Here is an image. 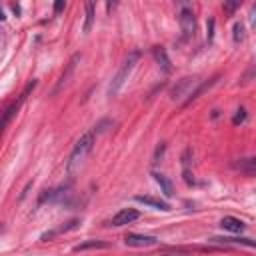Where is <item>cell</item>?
<instances>
[{
  "instance_id": "4",
  "label": "cell",
  "mask_w": 256,
  "mask_h": 256,
  "mask_svg": "<svg viewBox=\"0 0 256 256\" xmlns=\"http://www.w3.org/2000/svg\"><path fill=\"white\" fill-rule=\"evenodd\" d=\"M200 86V80L196 78V76H188V78H182V80H178L174 86H172V90H170V98H172L174 102H182L184 100V104H188V100H190V96L194 94V90Z\"/></svg>"
},
{
  "instance_id": "9",
  "label": "cell",
  "mask_w": 256,
  "mask_h": 256,
  "mask_svg": "<svg viewBox=\"0 0 256 256\" xmlns=\"http://www.w3.org/2000/svg\"><path fill=\"white\" fill-rule=\"evenodd\" d=\"M152 56H154L156 64L160 66V70H162L164 74L172 72V64H170V58H168V54H166V50H164L162 46H154V48H152Z\"/></svg>"
},
{
  "instance_id": "12",
  "label": "cell",
  "mask_w": 256,
  "mask_h": 256,
  "mask_svg": "<svg viewBox=\"0 0 256 256\" xmlns=\"http://www.w3.org/2000/svg\"><path fill=\"white\" fill-rule=\"evenodd\" d=\"M152 176H154V180H156V184L160 186V190H162V194L166 196V198H170L174 194V186H172V182H170L164 174H160V172H152Z\"/></svg>"
},
{
  "instance_id": "5",
  "label": "cell",
  "mask_w": 256,
  "mask_h": 256,
  "mask_svg": "<svg viewBox=\"0 0 256 256\" xmlns=\"http://www.w3.org/2000/svg\"><path fill=\"white\" fill-rule=\"evenodd\" d=\"M36 84H38V80L36 78H32L28 84H26V86H24V90H22V94H20L10 106H6V110H4V116H2V126H8V122H10V118L20 110V106H22L24 102H26V98H28V94L36 88Z\"/></svg>"
},
{
  "instance_id": "15",
  "label": "cell",
  "mask_w": 256,
  "mask_h": 256,
  "mask_svg": "<svg viewBox=\"0 0 256 256\" xmlns=\"http://www.w3.org/2000/svg\"><path fill=\"white\" fill-rule=\"evenodd\" d=\"M236 168H240L242 172H248V174H256V156L240 158V160L236 162Z\"/></svg>"
},
{
  "instance_id": "19",
  "label": "cell",
  "mask_w": 256,
  "mask_h": 256,
  "mask_svg": "<svg viewBox=\"0 0 256 256\" xmlns=\"http://www.w3.org/2000/svg\"><path fill=\"white\" fill-rule=\"evenodd\" d=\"M244 120H246V110H244V108H238L236 114H234V118H232V122L238 126V124H242Z\"/></svg>"
},
{
  "instance_id": "21",
  "label": "cell",
  "mask_w": 256,
  "mask_h": 256,
  "mask_svg": "<svg viewBox=\"0 0 256 256\" xmlns=\"http://www.w3.org/2000/svg\"><path fill=\"white\" fill-rule=\"evenodd\" d=\"M164 150H166V144H164V142H160V144L156 146V152H154V162H160V158H162Z\"/></svg>"
},
{
  "instance_id": "20",
  "label": "cell",
  "mask_w": 256,
  "mask_h": 256,
  "mask_svg": "<svg viewBox=\"0 0 256 256\" xmlns=\"http://www.w3.org/2000/svg\"><path fill=\"white\" fill-rule=\"evenodd\" d=\"M212 36H214V18H210L206 24V40L212 42Z\"/></svg>"
},
{
  "instance_id": "8",
  "label": "cell",
  "mask_w": 256,
  "mask_h": 256,
  "mask_svg": "<svg viewBox=\"0 0 256 256\" xmlns=\"http://www.w3.org/2000/svg\"><path fill=\"white\" fill-rule=\"evenodd\" d=\"M78 60H80V54H72V58H70V60H68V64H66V68H64V72L60 74V78H58V82H56V86H54L52 94L60 92V90L68 84V80H70V76H72V72H74V68H76Z\"/></svg>"
},
{
  "instance_id": "25",
  "label": "cell",
  "mask_w": 256,
  "mask_h": 256,
  "mask_svg": "<svg viewBox=\"0 0 256 256\" xmlns=\"http://www.w3.org/2000/svg\"><path fill=\"white\" fill-rule=\"evenodd\" d=\"M190 162V148H186V150H184V154H182V164L186 166Z\"/></svg>"
},
{
  "instance_id": "3",
  "label": "cell",
  "mask_w": 256,
  "mask_h": 256,
  "mask_svg": "<svg viewBox=\"0 0 256 256\" xmlns=\"http://www.w3.org/2000/svg\"><path fill=\"white\" fill-rule=\"evenodd\" d=\"M174 2H176V8H178V24H180L182 36L184 38L194 36V32H196V16H194V10H192L190 0H174Z\"/></svg>"
},
{
  "instance_id": "2",
  "label": "cell",
  "mask_w": 256,
  "mask_h": 256,
  "mask_svg": "<svg viewBox=\"0 0 256 256\" xmlns=\"http://www.w3.org/2000/svg\"><path fill=\"white\" fill-rule=\"evenodd\" d=\"M140 60V50H132V52H128V56L124 58V62L120 64V68L118 72L114 74V78L110 80V86H108V94L110 96H116L120 92V88L124 86V82L128 80V76H130V72L134 70L136 66V62Z\"/></svg>"
},
{
  "instance_id": "6",
  "label": "cell",
  "mask_w": 256,
  "mask_h": 256,
  "mask_svg": "<svg viewBox=\"0 0 256 256\" xmlns=\"http://www.w3.org/2000/svg\"><path fill=\"white\" fill-rule=\"evenodd\" d=\"M158 242L156 236H148V234H136V232H128L124 236L126 246H134V248H144V246H154Z\"/></svg>"
},
{
  "instance_id": "11",
  "label": "cell",
  "mask_w": 256,
  "mask_h": 256,
  "mask_svg": "<svg viewBox=\"0 0 256 256\" xmlns=\"http://www.w3.org/2000/svg\"><path fill=\"white\" fill-rule=\"evenodd\" d=\"M220 226L224 230H228V232H234V234H238V232L244 230V222L240 218H236V216H224L220 220Z\"/></svg>"
},
{
  "instance_id": "26",
  "label": "cell",
  "mask_w": 256,
  "mask_h": 256,
  "mask_svg": "<svg viewBox=\"0 0 256 256\" xmlns=\"http://www.w3.org/2000/svg\"><path fill=\"white\" fill-rule=\"evenodd\" d=\"M192 174H190V170H184V180H186V184H194V178H190Z\"/></svg>"
},
{
  "instance_id": "17",
  "label": "cell",
  "mask_w": 256,
  "mask_h": 256,
  "mask_svg": "<svg viewBox=\"0 0 256 256\" xmlns=\"http://www.w3.org/2000/svg\"><path fill=\"white\" fill-rule=\"evenodd\" d=\"M242 4V0H224V4H222V10L226 16H232L234 12L238 10V6Z\"/></svg>"
},
{
  "instance_id": "14",
  "label": "cell",
  "mask_w": 256,
  "mask_h": 256,
  "mask_svg": "<svg viewBox=\"0 0 256 256\" xmlns=\"http://www.w3.org/2000/svg\"><path fill=\"white\" fill-rule=\"evenodd\" d=\"M94 248H110L108 242H104V240H86V242H82L78 246H74V252H84V250H94Z\"/></svg>"
},
{
  "instance_id": "7",
  "label": "cell",
  "mask_w": 256,
  "mask_h": 256,
  "mask_svg": "<svg viewBox=\"0 0 256 256\" xmlns=\"http://www.w3.org/2000/svg\"><path fill=\"white\" fill-rule=\"evenodd\" d=\"M138 218H140V212L138 210H134V208H122V210H118L116 214L110 218L108 226H124V224H130V222H134Z\"/></svg>"
},
{
  "instance_id": "22",
  "label": "cell",
  "mask_w": 256,
  "mask_h": 256,
  "mask_svg": "<svg viewBox=\"0 0 256 256\" xmlns=\"http://www.w3.org/2000/svg\"><path fill=\"white\" fill-rule=\"evenodd\" d=\"M66 6V0H54V14H60Z\"/></svg>"
},
{
  "instance_id": "18",
  "label": "cell",
  "mask_w": 256,
  "mask_h": 256,
  "mask_svg": "<svg viewBox=\"0 0 256 256\" xmlns=\"http://www.w3.org/2000/svg\"><path fill=\"white\" fill-rule=\"evenodd\" d=\"M232 30H234V32H232L234 42H242V40H244V26H242V22H236Z\"/></svg>"
},
{
  "instance_id": "24",
  "label": "cell",
  "mask_w": 256,
  "mask_h": 256,
  "mask_svg": "<svg viewBox=\"0 0 256 256\" xmlns=\"http://www.w3.org/2000/svg\"><path fill=\"white\" fill-rule=\"evenodd\" d=\"M250 24H252V28H256V4L250 8Z\"/></svg>"
},
{
  "instance_id": "10",
  "label": "cell",
  "mask_w": 256,
  "mask_h": 256,
  "mask_svg": "<svg viewBox=\"0 0 256 256\" xmlns=\"http://www.w3.org/2000/svg\"><path fill=\"white\" fill-rule=\"evenodd\" d=\"M134 200L140 202V204H144V206L156 208V210H170V204H168L166 200L154 198V196H150V194H138V196H134Z\"/></svg>"
},
{
  "instance_id": "13",
  "label": "cell",
  "mask_w": 256,
  "mask_h": 256,
  "mask_svg": "<svg viewBox=\"0 0 256 256\" xmlns=\"http://www.w3.org/2000/svg\"><path fill=\"white\" fill-rule=\"evenodd\" d=\"M86 18H84V26H82V32L84 34H88L90 30H92V24H94V16H96V12H94V2L92 0H88L86 2V14H84Z\"/></svg>"
},
{
  "instance_id": "23",
  "label": "cell",
  "mask_w": 256,
  "mask_h": 256,
  "mask_svg": "<svg viewBox=\"0 0 256 256\" xmlns=\"http://www.w3.org/2000/svg\"><path fill=\"white\" fill-rule=\"evenodd\" d=\"M118 6V0H106V10H108V14Z\"/></svg>"
},
{
  "instance_id": "16",
  "label": "cell",
  "mask_w": 256,
  "mask_h": 256,
  "mask_svg": "<svg viewBox=\"0 0 256 256\" xmlns=\"http://www.w3.org/2000/svg\"><path fill=\"white\" fill-rule=\"evenodd\" d=\"M212 242H228V244H242L248 248H256V240L250 238H212Z\"/></svg>"
},
{
  "instance_id": "1",
  "label": "cell",
  "mask_w": 256,
  "mask_h": 256,
  "mask_svg": "<svg viewBox=\"0 0 256 256\" xmlns=\"http://www.w3.org/2000/svg\"><path fill=\"white\" fill-rule=\"evenodd\" d=\"M94 142H96L94 130L84 132V134L76 140V144H74V148H72V152H70V156H68V164H66V168H68V172H70V174H72L74 170H76L84 160H86V156L92 152Z\"/></svg>"
}]
</instances>
